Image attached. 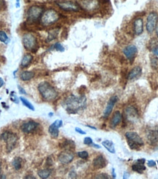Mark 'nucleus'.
Instances as JSON below:
<instances>
[{
  "instance_id": "f257e3e1",
  "label": "nucleus",
  "mask_w": 158,
  "mask_h": 179,
  "mask_svg": "<svg viewBox=\"0 0 158 179\" xmlns=\"http://www.w3.org/2000/svg\"><path fill=\"white\" fill-rule=\"evenodd\" d=\"M63 106L68 113L76 114L86 107V98L84 95L76 96L70 95L65 99Z\"/></svg>"
},
{
  "instance_id": "f03ea898",
  "label": "nucleus",
  "mask_w": 158,
  "mask_h": 179,
  "mask_svg": "<svg viewBox=\"0 0 158 179\" xmlns=\"http://www.w3.org/2000/svg\"><path fill=\"white\" fill-rule=\"evenodd\" d=\"M38 91L45 101H54L58 96V93L54 87L48 82H42L38 84Z\"/></svg>"
},
{
  "instance_id": "7ed1b4c3",
  "label": "nucleus",
  "mask_w": 158,
  "mask_h": 179,
  "mask_svg": "<svg viewBox=\"0 0 158 179\" xmlns=\"http://www.w3.org/2000/svg\"><path fill=\"white\" fill-rule=\"evenodd\" d=\"M59 19V15L53 9L47 10L43 12L40 18V24L42 26L48 27L55 24Z\"/></svg>"
},
{
  "instance_id": "20e7f679",
  "label": "nucleus",
  "mask_w": 158,
  "mask_h": 179,
  "mask_svg": "<svg viewBox=\"0 0 158 179\" xmlns=\"http://www.w3.org/2000/svg\"><path fill=\"white\" fill-rule=\"evenodd\" d=\"M128 146L133 150H138L144 146V141L138 134L135 131H127L125 134Z\"/></svg>"
},
{
  "instance_id": "39448f33",
  "label": "nucleus",
  "mask_w": 158,
  "mask_h": 179,
  "mask_svg": "<svg viewBox=\"0 0 158 179\" xmlns=\"http://www.w3.org/2000/svg\"><path fill=\"white\" fill-rule=\"evenodd\" d=\"M22 43L23 47L30 52H35L38 49L37 39L32 33H26L23 35Z\"/></svg>"
},
{
  "instance_id": "423d86ee",
  "label": "nucleus",
  "mask_w": 158,
  "mask_h": 179,
  "mask_svg": "<svg viewBox=\"0 0 158 179\" xmlns=\"http://www.w3.org/2000/svg\"><path fill=\"white\" fill-rule=\"evenodd\" d=\"M43 8L38 5H32L27 10V20L31 23L37 22L43 13Z\"/></svg>"
},
{
  "instance_id": "0eeeda50",
  "label": "nucleus",
  "mask_w": 158,
  "mask_h": 179,
  "mask_svg": "<svg viewBox=\"0 0 158 179\" xmlns=\"http://www.w3.org/2000/svg\"><path fill=\"white\" fill-rule=\"evenodd\" d=\"M158 21V15L155 12H151L147 16L146 30L149 33H152L156 28Z\"/></svg>"
},
{
  "instance_id": "6e6552de",
  "label": "nucleus",
  "mask_w": 158,
  "mask_h": 179,
  "mask_svg": "<svg viewBox=\"0 0 158 179\" xmlns=\"http://www.w3.org/2000/svg\"><path fill=\"white\" fill-rule=\"evenodd\" d=\"M57 5L62 10L67 12H78L80 10V7L77 3L70 1L57 2Z\"/></svg>"
},
{
  "instance_id": "1a4fd4ad",
  "label": "nucleus",
  "mask_w": 158,
  "mask_h": 179,
  "mask_svg": "<svg viewBox=\"0 0 158 179\" xmlns=\"http://www.w3.org/2000/svg\"><path fill=\"white\" fill-rule=\"evenodd\" d=\"M39 123L36 122L35 120H29L22 123L21 126V130L23 133L29 134L35 131L39 126Z\"/></svg>"
},
{
  "instance_id": "9d476101",
  "label": "nucleus",
  "mask_w": 158,
  "mask_h": 179,
  "mask_svg": "<svg viewBox=\"0 0 158 179\" xmlns=\"http://www.w3.org/2000/svg\"><path fill=\"white\" fill-rule=\"evenodd\" d=\"M74 159V154L70 150H65L59 153L58 160L62 165H68Z\"/></svg>"
},
{
  "instance_id": "9b49d317",
  "label": "nucleus",
  "mask_w": 158,
  "mask_h": 179,
  "mask_svg": "<svg viewBox=\"0 0 158 179\" xmlns=\"http://www.w3.org/2000/svg\"><path fill=\"white\" fill-rule=\"evenodd\" d=\"M125 118L129 122L136 123L138 119V113L136 109L133 106H128L125 109Z\"/></svg>"
},
{
  "instance_id": "f8f14e48",
  "label": "nucleus",
  "mask_w": 158,
  "mask_h": 179,
  "mask_svg": "<svg viewBox=\"0 0 158 179\" xmlns=\"http://www.w3.org/2000/svg\"><path fill=\"white\" fill-rule=\"evenodd\" d=\"M146 138L149 143L151 146H155L158 142V127L154 126L147 129Z\"/></svg>"
},
{
  "instance_id": "ddd939ff",
  "label": "nucleus",
  "mask_w": 158,
  "mask_h": 179,
  "mask_svg": "<svg viewBox=\"0 0 158 179\" xmlns=\"http://www.w3.org/2000/svg\"><path fill=\"white\" fill-rule=\"evenodd\" d=\"M123 53L125 55L126 57L129 59V60L133 62L136 57L138 53V49L135 45H130V46H126L123 49Z\"/></svg>"
},
{
  "instance_id": "4468645a",
  "label": "nucleus",
  "mask_w": 158,
  "mask_h": 179,
  "mask_svg": "<svg viewBox=\"0 0 158 179\" xmlns=\"http://www.w3.org/2000/svg\"><path fill=\"white\" fill-rule=\"evenodd\" d=\"M62 126V120H57L54 123H51L48 127V132L53 138H57L59 136V129Z\"/></svg>"
},
{
  "instance_id": "2eb2a0df",
  "label": "nucleus",
  "mask_w": 158,
  "mask_h": 179,
  "mask_svg": "<svg viewBox=\"0 0 158 179\" xmlns=\"http://www.w3.org/2000/svg\"><path fill=\"white\" fill-rule=\"evenodd\" d=\"M17 140H18V137H17L16 134L14 133L10 132L9 137L6 140V149H7V153H10L13 149L16 148Z\"/></svg>"
},
{
  "instance_id": "dca6fc26",
  "label": "nucleus",
  "mask_w": 158,
  "mask_h": 179,
  "mask_svg": "<svg viewBox=\"0 0 158 179\" xmlns=\"http://www.w3.org/2000/svg\"><path fill=\"white\" fill-rule=\"evenodd\" d=\"M78 5L86 10H91L97 8L98 2L97 0H80Z\"/></svg>"
},
{
  "instance_id": "f3484780",
  "label": "nucleus",
  "mask_w": 158,
  "mask_h": 179,
  "mask_svg": "<svg viewBox=\"0 0 158 179\" xmlns=\"http://www.w3.org/2000/svg\"><path fill=\"white\" fill-rule=\"evenodd\" d=\"M117 101H118V97H117L116 95H113V96L109 99V101H108L107 104V106H106V107L104 110L103 112L104 118H106L110 115L114 107L115 104L116 103Z\"/></svg>"
},
{
  "instance_id": "a211bd4d",
  "label": "nucleus",
  "mask_w": 158,
  "mask_h": 179,
  "mask_svg": "<svg viewBox=\"0 0 158 179\" xmlns=\"http://www.w3.org/2000/svg\"><path fill=\"white\" fill-rule=\"evenodd\" d=\"M93 167L96 169H102L107 165V161L106 159L102 155H99L94 159L92 161Z\"/></svg>"
},
{
  "instance_id": "6ab92c4d",
  "label": "nucleus",
  "mask_w": 158,
  "mask_h": 179,
  "mask_svg": "<svg viewBox=\"0 0 158 179\" xmlns=\"http://www.w3.org/2000/svg\"><path fill=\"white\" fill-rule=\"evenodd\" d=\"M133 29L136 35H141L144 32V21L142 18H138L134 21Z\"/></svg>"
},
{
  "instance_id": "aec40b11",
  "label": "nucleus",
  "mask_w": 158,
  "mask_h": 179,
  "mask_svg": "<svg viewBox=\"0 0 158 179\" xmlns=\"http://www.w3.org/2000/svg\"><path fill=\"white\" fill-rule=\"evenodd\" d=\"M142 74V69L140 66H136L134 67L131 71H130L128 74V79L129 80H134L138 79Z\"/></svg>"
},
{
  "instance_id": "412c9836",
  "label": "nucleus",
  "mask_w": 158,
  "mask_h": 179,
  "mask_svg": "<svg viewBox=\"0 0 158 179\" xmlns=\"http://www.w3.org/2000/svg\"><path fill=\"white\" fill-rule=\"evenodd\" d=\"M121 118H122V116H121V112L119 111H116L113 115L111 120V126L112 128H116L120 123Z\"/></svg>"
},
{
  "instance_id": "4be33fe9",
  "label": "nucleus",
  "mask_w": 158,
  "mask_h": 179,
  "mask_svg": "<svg viewBox=\"0 0 158 179\" xmlns=\"http://www.w3.org/2000/svg\"><path fill=\"white\" fill-rule=\"evenodd\" d=\"M33 59V56L31 54H27L23 57L21 62V68H27L30 65Z\"/></svg>"
},
{
  "instance_id": "5701e85b",
  "label": "nucleus",
  "mask_w": 158,
  "mask_h": 179,
  "mask_svg": "<svg viewBox=\"0 0 158 179\" xmlns=\"http://www.w3.org/2000/svg\"><path fill=\"white\" fill-rule=\"evenodd\" d=\"M102 145L108 152H110L111 153H116V149H115L114 142L111 141V140H105L102 142Z\"/></svg>"
},
{
  "instance_id": "b1692460",
  "label": "nucleus",
  "mask_w": 158,
  "mask_h": 179,
  "mask_svg": "<svg viewBox=\"0 0 158 179\" xmlns=\"http://www.w3.org/2000/svg\"><path fill=\"white\" fill-rule=\"evenodd\" d=\"M21 79L23 81V82H27V81L31 80L32 79L35 77V73L33 71H23L22 73L20 74Z\"/></svg>"
},
{
  "instance_id": "393cba45",
  "label": "nucleus",
  "mask_w": 158,
  "mask_h": 179,
  "mask_svg": "<svg viewBox=\"0 0 158 179\" xmlns=\"http://www.w3.org/2000/svg\"><path fill=\"white\" fill-rule=\"evenodd\" d=\"M59 29H53L48 32V37H47V41L50 42L52 41L53 40L56 39L57 36L59 35Z\"/></svg>"
},
{
  "instance_id": "a878e982",
  "label": "nucleus",
  "mask_w": 158,
  "mask_h": 179,
  "mask_svg": "<svg viewBox=\"0 0 158 179\" xmlns=\"http://www.w3.org/2000/svg\"><path fill=\"white\" fill-rule=\"evenodd\" d=\"M132 170H133V171L138 172V173H143V172L146 170V167L144 166V164L137 162V161H136V163L134 164V165L132 166Z\"/></svg>"
},
{
  "instance_id": "bb28decb",
  "label": "nucleus",
  "mask_w": 158,
  "mask_h": 179,
  "mask_svg": "<svg viewBox=\"0 0 158 179\" xmlns=\"http://www.w3.org/2000/svg\"><path fill=\"white\" fill-rule=\"evenodd\" d=\"M12 167L16 170H19L22 167V159L20 157H16L12 161Z\"/></svg>"
},
{
  "instance_id": "cd10ccee",
  "label": "nucleus",
  "mask_w": 158,
  "mask_h": 179,
  "mask_svg": "<svg viewBox=\"0 0 158 179\" xmlns=\"http://www.w3.org/2000/svg\"><path fill=\"white\" fill-rule=\"evenodd\" d=\"M51 174V170L50 169H44V170H40L37 172L38 176L42 179H46L48 178Z\"/></svg>"
},
{
  "instance_id": "c85d7f7f",
  "label": "nucleus",
  "mask_w": 158,
  "mask_h": 179,
  "mask_svg": "<svg viewBox=\"0 0 158 179\" xmlns=\"http://www.w3.org/2000/svg\"><path fill=\"white\" fill-rule=\"evenodd\" d=\"M61 146V148H65V150H71V149L75 148L76 145L72 140H65Z\"/></svg>"
},
{
  "instance_id": "c756f323",
  "label": "nucleus",
  "mask_w": 158,
  "mask_h": 179,
  "mask_svg": "<svg viewBox=\"0 0 158 179\" xmlns=\"http://www.w3.org/2000/svg\"><path fill=\"white\" fill-rule=\"evenodd\" d=\"M19 100H20V101H21V103H22L23 104V106H25L26 107L28 108L29 110H30L32 111H35V107H34V106L28 101V100L26 99V98L21 96L20 98H19Z\"/></svg>"
},
{
  "instance_id": "7c9ffc66",
  "label": "nucleus",
  "mask_w": 158,
  "mask_h": 179,
  "mask_svg": "<svg viewBox=\"0 0 158 179\" xmlns=\"http://www.w3.org/2000/svg\"><path fill=\"white\" fill-rule=\"evenodd\" d=\"M0 41L5 44H7L8 43H9L10 39L5 32L2 31V30L0 31Z\"/></svg>"
},
{
  "instance_id": "2f4dec72",
  "label": "nucleus",
  "mask_w": 158,
  "mask_h": 179,
  "mask_svg": "<svg viewBox=\"0 0 158 179\" xmlns=\"http://www.w3.org/2000/svg\"><path fill=\"white\" fill-rule=\"evenodd\" d=\"M77 154H78V156L79 157V158H81L82 159H88V157H89V153L86 151H79Z\"/></svg>"
},
{
  "instance_id": "473e14b6",
  "label": "nucleus",
  "mask_w": 158,
  "mask_h": 179,
  "mask_svg": "<svg viewBox=\"0 0 158 179\" xmlns=\"http://www.w3.org/2000/svg\"><path fill=\"white\" fill-rule=\"evenodd\" d=\"M52 49H55L60 52H63L64 51H65V48H64L62 46V45L61 43H56L52 46Z\"/></svg>"
},
{
  "instance_id": "72a5a7b5",
  "label": "nucleus",
  "mask_w": 158,
  "mask_h": 179,
  "mask_svg": "<svg viewBox=\"0 0 158 179\" xmlns=\"http://www.w3.org/2000/svg\"><path fill=\"white\" fill-rule=\"evenodd\" d=\"M151 65L152 69H156L158 66V60L156 57H151Z\"/></svg>"
},
{
  "instance_id": "f704fd0d",
  "label": "nucleus",
  "mask_w": 158,
  "mask_h": 179,
  "mask_svg": "<svg viewBox=\"0 0 158 179\" xmlns=\"http://www.w3.org/2000/svg\"><path fill=\"white\" fill-rule=\"evenodd\" d=\"M10 100L16 104H18V102H19L18 97L16 96V95L15 94L14 92H12L11 93H10Z\"/></svg>"
},
{
  "instance_id": "c9c22d12",
  "label": "nucleus",
  "mask_w": 158,
  "mask_h": 179,
  "mask_svg": "<svg viewBox=\"0 0 158 179\" xmlns=\"http://www.w3.org/2000/svg\"><path fill=\"white\" fill-rule=\"evenodd\" d=\"M84 143L85 145H86V146H91V145L93 143V140H92V139H91V137H86L84 138Z\"/></svg>"
},
{
  "instance_id": "e433bc0d",
  "label": "nucleus",
  "mask_w": 158,
  "mask_h": 179,
  "mask_svg": "<svg viewBox=\"0 0 158 179\" xmlns=\"http://www.w3.org/2000/svg\"><path fill=\"white\" fill-rule=\"evenodd\" d=\"M68 177H69L70 178H77V174L75 170H70L69 174H68Z\"/></svg>"
},
{
  "instance_id": "4c0bfd02",
  "label": "nucleus",
  "mask_w": 158,
  "mask_h": 179,
  "mask_svg": "<svg viewBox=\"0 0 158 179\" xmlns=\"http://www.w3.org/2000/svg\"><path fill=\"white\" fill-rule=\"evenodd\" d=\"M95 178H104V179H106V178H109V177H108L107 174L100 173L99 175H97V176H96Z\"/></svg>"
},
{
  "instance_id": "58836bf2",
  "label": "nucleus",
  "mask_w": 158,
  "mask_h": 179,
  "mask_svg": "<svg viewBox=\"0 0 158 179\" xmlns=\"http://www.w3.org/2000/svg\"><path fill=\"white\" fill-rule=\"evenodd\" d=\"M75 131H76L77 133H78L80 134H86V132H85L84 131H83L81 129H80V128H78V127H76V129H75Z\"/></svg>"
},
{
  "instance_id": "ea45409f",
  "label": "nucleus",
  "mask_w": 158,
  "mask_h": 179,
  "mask_svg": "<svg viewBox=\"0 0 158 179\" xmlns=\"http://www.w3.org/2000/svg\"><path fill=\"white\" fill-rule=\"evenodd\" d=\"M18 91H19V93H20V94H22V95H26L27 94V92L25 91V90L22 87H21V86H18Z\"/></svg>"
},
{
  "instance_id": "a19ab883",
  "label": "nucleus",
  "mask_w": 158,
  "mask_h": 179,
  "mask_svg": "<svg viewBox=\"0 0 158 179\" xmlns=\"http://www.w3.org/2000/svg\"><path fill=\"white\" fill-rule=\"evenodd\" d=\"M151 52H152L155 55L158 56V46H156L155 47L151 49Z\"/></svg>"
},
{
  "instance_id": "79ce46f5",
  "label": "nucleus",
  "mask_w": 158,
  "mask_h": 179,
  "mask_svg": "<svg viewBox=\"0 0 158 179\" xmlns=\"http://www.w3.org/2000/svg\"><path fill=\"white\" fill-rule=\"evenodd\" d=\"M147 165H148L149 167H155L156 165V162L153 160H149L148 161V162H147Z\"/></svg>"
},
{
  "instance_id": "37998d69",
  "label": "nucleus",
  "mask_w": 158,
  "mask_h": 179,
  "mask_svg": "<svg viewBox=\"0 0 158 179\" xmlns=\"http://www.w3.org/2000/svg\"><path fill=\"white\" fill-rule=\"evenodd\" d=\"M46 164H47V165L48 166H51L52 165V159H51L50 157H48V159H47V161H46Z\"/></svg>"
},
{
  "instance_id": "c03bdc74",
  "label": "nucleus",
  "mask_w": 158,
  "mask_h": 179,
  "mask_svg": "<svg viewBox=\"0 0 158 179\" xmlns=\"http://www.w3.org/2000/svg\"><path fill=\"white\" fill-rule=\"evenodd\" d=\"M130 177V174L128 173V172H124V175H123V178H128Z\"/></svg>"
},
{
  "instance_id": "a18cd8bd",
  "label": "nucleus",
  "mask_w": 158,
  "mask_h": 179,
  "mask_svg": "<svg viewBox=\"0 0 158 179\" xmlns=\"http://www.w3.org/2000/svg\"><path fill=\"white\" fill-rule=\"evenodd\" d=\"M136 161H137V162H140V163L144 164L145 161H146V160H145V159H138V160H136Z\"/></svg>"
},
{
  "instance_id": "49530a36",
  "label": "nucleus",
  "mask_w": 158,
  "mask_h": 179,
  "mask_svg": "<svg viewBox=\"0 0 158 179\" xmlns=\"http://www.w3.org/2000/svg\"><path fill=\"white\" fill-rule=\"evenodd\" d=\"M4 83H5V82H4V80L1 77H0V88H1V87L3 86Z\"/></svg>"
},
{
  "instance_id": "de8ad7c7",
  "label": "nucleus",
  "mask_w": 158,
  "mask_h": 179,
  "mask_svg": "<svg viewBox=\"0 0 158 179\" xmlns=\"http://www.w3.org/2000/svg\"><path fill=\"white\" fill-rule=\"evenodd\" d=\"M91 146L92 147H94V148H98V149H100V148H101V147H100V146H98V145H97V144H94V143H92L91 145Z\"/></svg>"
},
{
  "instance_id": "09e8293b",
  "label": "nucleus",
  "mask_w": 158,
  "mask_h": 179,
  "mask_svg": "<svg viewBox=\"0 0 158 179\" xmlns=\"http://www.w3.org/2000/svg\"><path fill=\"white\" fill-rule=\"evenodd\" d=\"M112 176H113V178H116V172H115V169H114V168H113V169H112Z\"/></svg>"
},
{
  "instance_id": "8fccbe9b",
  "label": "nucleus",
  "mask_w": 158,
  "mask_h": 179,
  "mask_svg": "<svg viewBox=\"0 0 158 179\" xmlns=\"http://www.w3.org/2000/svg\"><path fill=\"white\" fill-rule=\"evenodd\" d=\"M16 8L20 7V0H16Z\"/></svg>"
},
{
  "instance_id": "3c124183",
  "label": "nucleus",
  "mask_w": 158,
  "mask_h": 179,
  "mask_svg": "<svg viewBox=\"0 0 158 179\" xmlns=\"http://www.w3.org/2000/svg\"><path fill=\"white\" fill-rule=\"evenodd\" d=\"M155 32H156V35H157V38H158V24H157V26H156V28H155Z\"/></svg>"
},
{
  "instance_id": "603ef678",
  "label": "nucleus",
  "mask_w": 158,
  "mask_h": 179,
  "mask_svg": "<svg viewBox=\"0 0 158 179\" xmlns=\"http://www.w3.org/2000/svg\"><path fill=\"white\" fill-rule=\"evenodd\" d=\"M25 178H34V179H35V177L32 176H27V177H25Z\"/></svg>"
},
{
  "instance_id": "864d4df0",
  "label": "nucleus",
  "mask_w": 158,
  "mask_h": 179,
  "mask_svg": "<svg viewBox=\"0 0 158 179\" xmlns=\"http://www.w3.org/2000/svg\"><path fill=\"white\" fill-rule=\"evenodd\" d=\"M87 127H89V128H91V129H94V130H97V129H96L95 127H94V126H91V125H86Z\"/></svg>"
},
{
  "instance_id": "5fc2aeb1",
  "label": "nucleus",
  "mask_w": 158,
  "mask_h": 179,
  "mask_svg": "<svg viewBox=\"0 0 158 179\" xmlns=\"http://www.w3.org/2000/svg\"><path fill=\"white\" fill-rule=\"evenodd\" d=\"M48 115H49V116H53V115H54V113H52V112H51V113L48 114Z\"/></svg>"
},
{
  "instance_id": "6e6d98bb",
  "label": "nucleus",
  "mask_w": 158,
  "mask_h": 179,
  "mask_svg": "<svg viewBox=\"0 0 158 179\" xmlns=\"http://www.w3.org/2000/svg\"><path fill=\"white\" fill-rule=\"evenodd\" d=\"M1 172H2V169H1V162H0V176H1Z\"/></svg>"
},
{
  "instance_id": "4d7b16f0",
  "label": "nucleus",
  "mask_w": 158,
  "mask_h": 179,
  "mask_svg": "<svg viewBox=\"0 0 158 179\" xmlns=\"http://www.w3.org/2000/svg\"><path fill=\"white\" fill-rule=\"evenodd\" d=\"M0 100H1V98H0Z\"/></svg>"
},
{
  "instance_id": "13d9d810",
  "label": "nucleus",
  "mask_w": 158,
  "mask_h": 179,
  "mask_svg": "<svg viewBox=\"0 0 158 179\" xmlns=\"http://www.w3.org/2000/svg\"><path fill=\"white\" fill-rule=\"evenodd\" d=\"M0 7H1V5H0Z\"/></svg>"
}]
</instances>
